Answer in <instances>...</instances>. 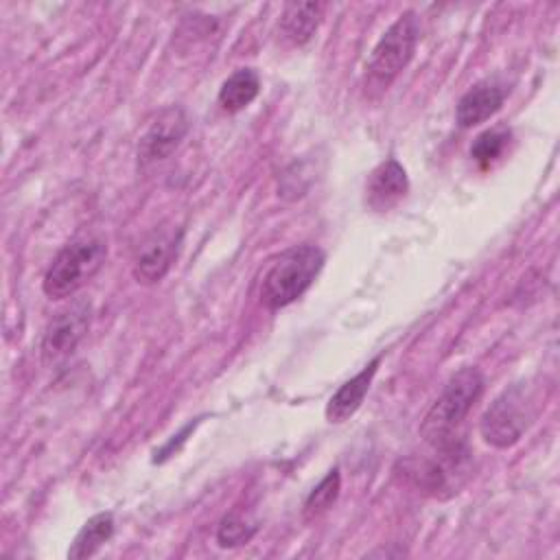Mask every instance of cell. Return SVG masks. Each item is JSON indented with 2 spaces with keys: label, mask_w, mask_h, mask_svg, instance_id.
<instances>
[{
  "label": "cell",
  "mask_w": 560,
  "mask_h": 560,
  "mask_svg": "<svg viewBox=\"0 0 560 560\" xmlns=\"http://www.w3.org/2000/svg\"><path fill=\"white\" fill-rule=\"evenodd\" d=\"M260 92V77L254 68H236L219 88V105L236 114L245 109Z\"/></svg>",
  "instance_id": "13"
},
{
  "label": "cell",
  "mask_w": 560,
  "mask_h": 560,
  "mask_svg": "<svg viewBox=\"0 0 560 560\" xmlns=\"http://www.w3.org/2000/svg\"><path fill=\"white\" fill-rule=\"evenodd\" d=\"M420 39V20L413 11H405L389 24L376 42L363 74V92L368 98H378L394 79L411 61Z\"/></svg>",
  "instance_id": "2"
},
{
  "label": "cell",
  "mask_w": 560,
  "mask_h": 560,
  "mask_svg": "<svg viewBox=\"0 0 560 560\" xmlns=\"http://www.w3.org/2000/svg\"><path fill=\"white\" fill-rule=\"evenodd\" d=\"M483 394V374L477 368L457 370L420 422V438L431 448L459 442L457 429Z\"/></svg>",
  "instance_id": "1"
},
{
  "label": "cell",
  "mask_w": 560,
  "mask_h": 560,
  "mask_svg": "<svg viewBox=\"0 0 560 560\" xmlns=\"http://www.w3.org/2000/svg\"><path fill=\"white\" fill-rule=\"evenodd\" d=\"M536 416V398L527 385H512L503 389L483 411L479 431L494 448L514 446Z\"/></svg>",
  "instance_id": "5"
},
{
  "label": "cell",
  "mask_w": 560,
  "mask_h": 560,
  "mask_svg": "<svg viewBox=\"0 0 560 560\" xmlns=\"http://www.w3.org/2000/svg\"><path fill=\"white\" fill-rule=\"evenodd\" d=\"M341 490V475L337 468L328 470V475L308 492L306 501H304V516L306 518H317L322 516L328 508H332V503L337 501Z\"/></svg>",
  "instance_id": "15"
},
{
  "label": "cell",
  "mask_w": 560,
  "mask_h": 560,
  "mask_svg": "<svg viewBox=\"0 0 560 560\" xmlns=\"http://www.w3.org/2000/svg\"><path fill=\"white\" fill-rule=\"evenodd\" d=\"M409 190L407 171L394 158L381 162L365 182V203L374 212H389Z\"/></svg>",
  "instance_id": "9"
},
{
  "label": "cell",
  "mask_w": 560,
  "mask_h": 560,
  "mask_svg": "<svg viewBox=\"0 0 560 560\" xmlns=\"http://www.w3.org/2000/svg\"><path fill=\"white\" fill-rule=\"evenodd\" d=\"M92 319V306L88 300H74L61 311H57L44 328L42 335V359L46 365H57L66 361L81 339L85 337Z\"/></svg>",
  "instance_id": "6"
},
{
  "label": "cell",
  "mask_w": 560,
  "mask_h": 560,
  "mask_svg": "<svg viewBox=\"0 0 560 560\" xmlns=\"http://www.w3.org/2000/svg\"><path fill=\"white\" fill-rule=\"evenodd\" d=\"M324 260V252L311 243L282 252L262 276L260 302L269 311H280L293 304L315 282Z\"/></svg>",
  "instance_id": "3"
},
{
  "label": "cell",
  "mask_w": 560,
  "mask_h": 560,
  "mask_svg": "<svg viewBox=\"0 0 560 560\" xmlns=\"http://www.w3.org/2000/svg\"><path fill=\"white\" fill-rule=\"evenodd\" d=\"M505 101V88L494 81H481L470 88L455 107V122L462 129H470L490 116H494Z\"/></svg>",
  "instance_id": "10"
},
{
  "label": "cell",
  "mask_w": 560,
  "mask_h": 560,
  "mask_svg": "<svg viewBox=\"0 0 560 560\" xmlns=\"http://www.w3.org/2000/svg\"><path fill=\"white\" fill-rule=\"evenodd\" d=\"M114 534V516L112 512H98L90 516L83 527L77 532L74 540L70 542L68 558L70 560H83L94 556Z\"/></svg>",
  "instance_id": "14"
},
{
  "label": "cell",
  "mask_w": 560,
  "mask_h": 560,
  "mask_svg": "<svg viewBox=\"0 0 560 560\" xmlns=\"http://www.w3.org/2000/svg\"><path fill=\"white\" fill-rule=\"evenodd\" d=\"M510 142V131L505 129H488L483 133H479L475 138V142L470 144V158L479 164V166H490L497 158H501V153L505 151Z\"/></svg>",
  "instance_id": "17"
},
{
  "label": "cell",
  "mask_w": 560,
  "mask_h": 560,
  "mask_svg": "<svg viewBox=\"0 0 560 560\" xmlns=\"http://www.w3.org/2000/svg\"><path fill=\"white\" fill-rule=\"evenodd\" d=\"M188 133V116L182 107H164L144 129L138 142V164H153L168 158Z\"/></svg>",
  "instance_id": "8"
},
{
  "label": "cell",
  "mask_w": 560,
  "mask_h": 560,
  "mask_svg": "<svg viewBox=\"0 0 560 560\" xmlns=\"http://www.w3.org/2000/svg\"><path fill=\"white\" fill-rule=\"evenodd\" d=\"M107 243L101 236H79L63 245L44 273L42 289L50 300H63L83 289L105 265Z\"/></svg>",
  "instance_id": "4"
},
{
  "label": "cell",
  "mask_w": 560,
  "mask_h": 560,
  "mask_svg": "<svg viewBox=\"0 0 560 560\" xmlns=\"http://www.w3.org/2000/svg\"><path fill=\"white\" fill-rule=\"evenodd\" d=\"M324 2H287L280 15V33L293 46H304L313 39L322 15Z\"/></svg>",
  "instance_id": "12"
},
{
  "label": "cell",
  "mask_w": 560,
  "mask_h": 560,
  "mask_svg": "<svg viewBox=\"0 0 560 560\" xmlns=\"http://www.w3.org/2000/svg\"><path fill=\"white\" fill-rule=\"evenodd\" d=\"M378 363H381V357L372 359L359 374H354L352 378H348L346 383H341L335 394L328 398V405H326V420L332 422V424H339V422H346L348 418H352L357 413V409L361 407L370 385H372V378L378 370Z\"/></svg>",
  "instance_id": "11"
},
{
  "label": "cell",
  "mask_w": 560,
  "mask_h": 560,
  "mask_svg": "<svg viewBox=\"0 0 560 560\" xmlns=\"http://www.w3.org/2000/svg\"><path fill=\"white\" fill-rule=\"evenodd\" d=\"M254 534H256L254 521H249L241 512H230L221 518V523L217 527V545L223 549L241 547V545H247Z\"/></svg>",
  "instance_id": "16"
},
{
  "label": "cell",
  "mask_w": 560,
  "mask_h": 560,
  "mask_svg": "<svg viewBox=\"0 0 560 560\" xmlns=\"http://www.w3.org/2000/svg\"><path fill=\"white\" fill-rule=\"evenodd\" d=\"M182 230L177 225H160L138 245L131 262V273L138 284L160 282L177 258Z\"/></svg>",
  "instance_id": "7"
},
{
  "label": "cell",
  "mask_w": 560,
  "mask_h": 560,
  "mask_svg": "<svg viewBox=\"0 0 560 560\" xmlns=\"http://www.w3.org/2000/svg\"><path fill=\"white\" fill-rule=\"evenodd\" d=\"M195 424H197V422H190V424H186V427H184V429H182L177 435H173V440H171L168 444H164V446L160 448V453L155 451V457H153V462H164L166 457H171V455H173V448L177 451V444H182V442L186 440V435L190 433V429H195Z\"/></svg>",
  "instance_id": "18"
}]
</instances>
